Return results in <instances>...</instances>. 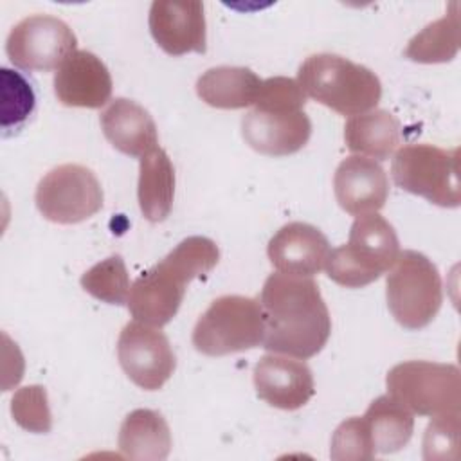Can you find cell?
Returning a JSON list of instances; mask_svg holds the SVG:
<instances>
[{
	"mask_svg": "<svg viewBox=\"0 0 461 461\" xmlns=\"http://www.w3.org/2000/svg\"><path fill=\"white\" fill-rule=\"evenodd\" d=\"M376 454L367 423L364 418H349L342 421L333 436L330 456L335 461H367Z\"/></svg>",
	"mask_w": 461,
	"mask_h": 461,
	"instance_id": "83f0119b",
	"label": "cell"
},
{
	"mask_svg": "<svg viewBox=\"0 0 461 461\" xmlns=\"http://www.w3.org/2000/svg\"><path fill=\"white\" fill-rule=\"evenodd\" d=\"M101 130L106 140L124 155L144 157L158 148L157 124L139 103L115 97L101 113Z\"/></svg>",
	"mask_w": 461,
	"mask_h": 461,
	"instance_id": "ac0fdd59",
	"label": "cell"
},
{
	"mask_svg": "<svg viewBox=\"0 0 461 461\" xmlns=\"http://www.w3.org/2000/svg\"><path fill=\"white\" fill-rule=\"evenodd\" d=\"M81 286L103 303L126 304L131 285L124 259L119 254L101 259L81 276Z\"/></svg>",
	"mask_w": 461,
	"mask_h": 461,
	"instance_id": "484cf974",
	"label": "cell"
},
{
	"mask_svg": "<svg viewBox=\"0 0 461 461\" xmlns=\"http://www.w3.org/2000/svg\"><path fill=\"white\" fill-rule=\"evenodd\" d=\"M459 454V414L436 416L423 438L425 459H454Z\"/></svg>",
	"mask_w": 461,
	"mask_h": 461,
	"instance_id": "f1b7e54d",
	"label": "cell"
},
{
	"mask_svg": "<svg viewBox=\"0 0 461 461\" xmlns=\"http://www.w3.org/2000/svg\"><path fill=\"white\" fill-rule=\"evenodd\" d=\"M108 67L88 50L70 54L54 74V94L65 106L101 108L112 95Z\"/></svg>",
	"mask_w": 461,
	"mask_h": 461,
	"instance_id": "2e32d148",
	"label": "cell"
},
{
	"mask_svg": "<svg viewBox=\"0 0 461 461\" xmlns=\"http://www.w3.org/2000/svg\"><path fill=\"white\" fill-rule=\"evenodd\" d=\"M220 261L218 245L205 236L182 240L162 261L130 286L128 310L135 321L162 328L178 312L187 285L209 274Z\"/></svg>",
	"mask_w": 461,
	"mask_h": 461,
	"instance_id": "7a4b0ae2",
	"label": "cell"
},
{
	"mask_svg": "<svg viewBox=\"0 0 461 461\" xmlns=\"http://www.w3.org/2000/svg\"><path fill=\"white\" fill-rule=\"evenodd\" d=\"M385 297L389 312L400 326L425 328L443 303V283L436 265L418 250L400 252L387 274Z\"/></svg>",
	"mask_w": 461,
	"mask_h": 461,
	"instance_id": "5b68a950",
	"label": "cell"
},
{
	"mask_svg": "<svg viewBox=\"0 0 461 461\" xmlns=\"http://www.w3.org/2000/svg\"><path fill=\"white\" fill-rule=\"evenodd\" d=\"M36 94L29 79L9 67L0 68V124L7 137L16 133L34 113Z\"/></svg>",
	"mask_w": 461,
	"mask_h": 461,
	"instance_id": "d4e9b609",
	"label": "cell"
},
{
	"mask_svg": "<svg viewBox=\"0 0 461 461\" xmlns=\"http://www.w3.org/2000/svg\"><path fill=\"white\" fill-rule=\"evenodd\" d=\"M263 348L295 358L315 357L328 342L331 317L312 277L270 274L261 288Z\"/></svg>",
	"mask_w": 461,
	"mask_h": 461,
	"instance_id": "6da1fadb",
	"label": "cell"
},
{
	"mask_svg": "<svg viewBox=\"0 0 461 461\" xmlns=\"http://www.w3.org/2000/svg\"><path fill=\"white\" fill-rule=\"evenodd\" d=\"M137 198L140 212L148 221H164L175 198V167L162 148L140 157Z\"/></svg>",
	"mask_w": 461,
	"mask_h": 461,
	"instance_id": "7402d4cb",
	"label": "cell"
},
{
	"mask_svg": "<svg viewBox=\"0 0 461 461\" xmlns=\"http://www.w3.org/2000/svg\"><path fill=\"white\" fill-rule=\"evenodd\" d=\"M398 254L394 227L378 212H369L355 218L348 243L330 252L324 268L333 283L362 288L391 270Z\"/></svg>",
	"mask_w": 461,
	"mask_h": 461,
	"instance_id": "277c9868",
	"label": "cell"
},
{
	"mask_svg": "<svg viewBox=\"0 0 461 461\" xmlns=\"http://www.w3.org/2000/svg\"><path fill=\"white\" fill-rule=\"evenodd\" d=\"M265 324L259 299L216 297L193 330V346L207 357H223L263 344Z\"/></svg>",
	"mask_w": 461,
	"mask_h": 461,
	"instance_id": "8992f818",
	"label": "cell"
},
{
	"mask_svg": "<svg viewBox=\"0 0 461 461\" xmlns=\"http://www.w3.org/2000/svg\"><path fill=\"white\" fill-rule=\"evenodd\" d=\"M362 418L367 423L375 450L380 454L398 452L412 438V412L389 394L373 400Z\"/></svg>",
	"mask_w": 461,
	"mask_h": 461,
	"instance_id": "603a6c76",
	"label": "cell"
},
{
	"mask_svg": "<svg viewBox=\"0 0 461 461\" xmlns=\"http://www.w3.org/2000/svg\"><path fill=\"white\" fill-rule=\"evenodd\" d=\"M77 38L59 18L31 14L20 20L5 40V52L13 65L23 70H52L76 52Z\"/></svg>",
	"mask_w": 461,
	"mask_h": 461,
	"instance_id": "30bf717a",
	"label": "cell"
},
{
	"mask_svg": "<svg viewBox=\"0 0 461 461\" xmlns=\"http://www.w3.org/2000/svg\"><path fill=\"white\" fill-rule=\"evenodd\" d=\"M306 104V95L301 90L297 79L276 76L261 81L258 99L254 106H272V108H297L303 110Z\"/></svg>",
	"mask_w": 461,
	"mask_h": 461,
	"instance_id": "f546056e",
	"label": "cell"
},
{
	"mask_svg": "<svg viewBox=\"0 0 461 461\" xmlns=\"http://www.w3.org/2000/svg\"><path fill=\"white\" fill-rule=\"evenodd\" d=\"M344 140L349 151L385 160L402 140L400 121L387 110H369L348 119L344 126Z\"/></svg>",
	"mask_w": 461,
	"mask_h": 461,
	"instance_id": "44dd1931",
	"label": "cell"
},
{
	"mask_svg": "<svg viewBox=\"0 0 461 461\" xmlns=\"http://www.w3.org/2000/svg\"><path fill=\"white\" fill-rule=\"evenodd\" d=\"M391 175L398 187L423 196L439 207H459V149L434 144H409L400 148L391 162Z\"/></svg>",
	"mask_w": 461,
	"mask_h": 461,
	"instance_id": "ba28073f",
	"label": "cell"
},
{
	"mask_svg": "<svg viewBox=\"0 0 461 461\" xmlns=\"http://www.w3.org/2000/svg\"><path fill=\"white\" fill-rule=\"evenodd\" d=\"M252 376L258 396L283 411L301 409L315 393L312 369L303 360H294L288 355L261 357Z\"/></svg>",
	"mask_w": 461,
	"mask_h": 461,
	"instance_id": "5bb4252c",
	"label": "cell"
},
{
	"mask_svg": "<svg viewBox=\"0 0 461 461\" xmlns=\"http://www.w3.org/2000/svg\"><path fill=\"white\" fill-rule=\"evenodd\" d=\"M261 81L247 67L221 65L205 70L198 77L196 94L212 108L238 110L256 103Z\"/></svg>",
	"mask_w": 461,
	"mask_h": 461,
	"instance_id": "ffe728a7",
	"label": "cell"
},
{
	"mask_svg": "<svg viewBox=\"0 0 461 461\" xmlns=\"http://www.w3.org/2000/svg\"><path fill=\"white\" fill-rule=\"evenodd\" d=\"M117 358L126 376L144 391L160 389L176 367L167 337L140 321H131L121 330Z\"/></svg>",
	"mask_w": 461,
	"mask_h": 461,
	"instance_id": "8fae6325",
	"label": "cell"
},
{
	"mask_svg": "<svg viewBox=\"0 0 461 461\" xmlns=\"http://www.w3.org/2000/svg\"><path fill=\"white\" fill-rule=\"evenodd\" d=\"M339 205L351 216L380 211L389 196V180L384 167L367 157H346L333 175Z\"/></svg>",
	"mask_w": 461,
	"mask_h": 461,
	"instance_id": "e0dca14e",
	"label": "cell"
},
{
	"mask_svg": "<svg viewBox=\"0 0 461 461\" xmlns=\"http://www.w3.org/2000/svg\"><path fill=\"white\" fill-rule=\"evenodd\" d=\"M387 391L418 416L459 414L461 373L454 364L409 360L389 369Z\"/></svg>",
	"mask_w": 461,
	"mask_h": 461,
	"instance_id": "52a82bcc",
	"label": "cell"
},
{
	"mask_svg": "<svg viewBox=\"0 0 461 461\" xmlns=\"http://www.w3.org/2000/svg\"><path fill=\"white\" fill-rule=\"evenodd\" d=\"M241 135L261 155L286 157L306 146L312 135V121L297 108L254 106L241 119Z\"/></svg>",
	"mask_w": 461,
	"mask_h": 461,
	"instance_id": "7c38bea8",
	"label": "cell"
},
{
	"mask_svg": "<svg viewBox=\"0 0 461 461\" xmlns=\"http://www.w3.org/2000/svg\"><path fill=\"white\" fill-rule=\"evenodd\" d=\"M330 252L328 238L304 221L283 225L267 247L268 259L277 272L303 277L319 274L326 267Z\"/></svg>",
	"mask_w": 461,
	"mask_h": 461,
	"instance_id": "9a60e30c",
	"label": "cell"
},
{
	"mask_svg": "<svg viewBox=\"0 0 461 461\" xmlns=\"http://www.w3.org/2000/svg\"><path fill=\"white\" fill-rule=\"evenodd\" d=\"M297 83L304 95L340 115L366 113L382 97V83L371 68L331 52L308 56L299 67Z\"/></svg>",
	"mask_w": 461,
	"mask_h": 461,
	"instance_id": "3957f363",
	"label": "cell"
},
{
	"mask_svg": "<svg viewBox=\"0 0 461 461\" xmlns=\"http://www.w3.org/2000/svg\"><path fill=\"white\" fill-rule=\"evenodd\" d=\"M459 50V4L452 2L450 9L439 20L421 29L407 45L405 58L416 63H447Z\"/></svg>",
	"mask_w": 461,
	"mask_h": 461,
	"instance_id": "cb8c5ba5",
	"label": "cell"
},
{
	"mask_svg": "<svg viewBox=\"0 0 461 461\" xmlns=\"http://www.w3.org/2000/svg\"><path fill=\"white\" fill-rule=\"evenodd\" d=\"M11 414L14 421L34 434H45L52 429V414L43 385H25L11 398Z\"/></svg>",
	"mask_w": 461,
	"mask_h": 461,
	"instance_id": "4316f807",
	"label": "cell"
},
{
	"mask_svg": "<svg viewBox=\"0 0 461 461\" xmlns=\"http://www.w3.org/2000/svg\"><path fill=\"white\" fill-rule=\"evenodd\" d=\"M34 202L49 221L72 225L88 220L103 207V187L86 166L61 164L38 182Z\"/></svg>",
	"mask_w": 461,
	"mask_h": 461,
	"instance_id": "9c48e42d",
	"label": "cell"
},
{
	"mask_svg": "<svg viewBox=\"0 0 461 461\" xmlns=\"http://www.w3.org/2000/svg\"><path fill=\"white\" fill-rule=\"evenodd\" d=\"M148 25L153 40L169 56L207 50L203 4L198 0H155Z\"/></svg>",
	"mask_w": 461,
	"mask_h": 461,
	"instance_id": "4fadbf2b",
	"label": "cell"
},
{
	"mask_svg": "<svg viewBox=\"0 0 461 461\" xmlns=\"http://www.w3.org/2000/svg\"><path fill=\"white\" fill-rule=\"evenodd\" d=\"M119 450L135 461H162L171 450L169 425L158 411L135 409L121 423Z\"/></svg>",
	"mask_w": 461,
	"mask_h": 461,
	"instance_id": "d6986e66",
	"label": "cell"
}]
</instances>
